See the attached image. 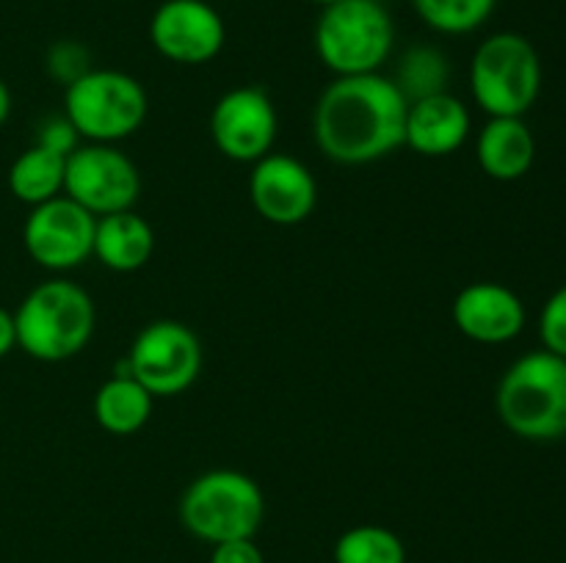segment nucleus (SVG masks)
I'll use <instances>...</instances> for the list:
<instances>
[{
  "label": "nucleus",
  "mask_w": 566,
  "mask_h": 563,
  "mask_svg": "<svg viewBox=\"0 0 566 563\" xmlns=\"http://www.w3.org/2000/svg\"><path fill=\"white\" fill-rule=\"evenodd\" d=\"M409 99L381 72L335 77L313 110L315 147L340 166H365L403 147Z\"/></svg>",
  "instance_id": "nucleus-1"
},
{
  "label": "nucleus",
  "mask_w": 566,
  "mask_h": 563,
  "mask_svg": "<svg viewBox=\"0 0 566 563\" xmlns=\"http://www.w3.org/2000/svg\"><path fill=\"white\" fill-rule=\"evenodd\" d=\"M94 323L97 309L81 285L39 282L14 309L17 348L36 362H66L88 346Z\"/></svg>",
  "instance_id": "nucleus-2"
},
{
  "label": "nucleus",
  "mask_w": 566,
  "mask_h": 563,
  "mask_svg": "<svg viewBox=\"0 0 566 563\" xmlns=\"http://www.w3.org/2000/svg\"><path fill=\"white\" fill-rule=\"evenodd\" d=\"M501 423L528 442L566 436V359L551 351H531L509 364L495 390Z\"/></svg>",
  "instance_id": "nucleus-3"
},
{
  "label": "nucleus",
  "mask_w": 566,
  "mask_h": 563,
  "mask_svg": "<svg viewBox=\"0 0 566 563\" xmlns=\"http://www.w3.org/2000/svg\"><path fill=\"white\" fill-rule=\"evenodd\" d=\"M313 44L335 77L370 75L390 59L396 22L379 0H337L321 9Z\"/></svg>",
  "instance_id": "nucleus-4"
},
{
  "label": "nucleus",
  "mask_w": 566,
  "mask_h": 563,
  "mask_svg": "<svg viewBox=\"0 0 566 563\" xmlns=\"http://www.w3.org/2000/svg\"><path fill=\"white\" fill-rule=\"evenodd\" d=\"M265 497L254 478L238 469L197 475L180 497V522L193 539L208 544L254 539L263 528Z\"/></svg>",
  "instance_id": "nucleus-5"
},
{
  "label": "nucleus",
  "mask_w": 566,
  "mask_h": 563,
  "mask_svg": "<svg viewBox=\"0 0 566 563\" xmlns=\"http://www.w3.org/2000/svg\"><path fill=\"white\" fill-rule=\"evenodd\" d=\"M470 92L486 116H525L542 92V59L523 33L486 36L470 59Z\"/></svg>",
  "instance_id": "nucleus-6"
},
{
  "label": "nucleus",
  "mask_w": 566,
  "mask_h": 563,
  "mask_svg": "<svg viewBox=\"0 0 566 563\" xmlns=\"http://www.w3.org/2000/svg\"><path fill=\"white\" fill-rule=\"evenodd\" d=\"M149 97L122 70H88L64 86V116L86 144H119L142 130Z\"/></svg>",
  "instance_id": "nucleus-7"
},
{
  "label": "nucleus",
  "mask_w": 566,
  "mask_h": 563,
  "mask_svg": "<svg viewBox=\"0 0 566 563\" xmlns=\"http://www.w3.org/2000/svg\"><path fill=\"white\" fill-rule=\"evenodd\" d=\"M125 368L153 397L182 395L202 373V342L180 320H153L133 340Z\"/></svg>",
  "instance_id": "nucleus-8"
},
{
  "label": "nucleus",
  "mask_w": 566,
  "mask_h": 563,
  "mask_svg": "<svg viewBox=\"0 0 566 563\" xmlns=\"http://www.w3.org/2000/svg\"><path fill=\"white\" fill-rule=\"evenodd\" d=\"M142 193L136 163L116 144H86L66 155L64 196L92 215L133 210Z\"/></svg>",
  "instance_id": "nucleus-9"
},
{
  "label": "nucleus",
  "mask_w": 566,
  "mask_h": 563,
  "mask_svg": "<svg viewBox=\"0 0 566 563\" xmlns=\"http://www.w3.org/2000/svg\"><path fill=\"white\" fill-rule=\"evenodd\" d=\"M94 226H97V215L61 193L50 202L31 208L22 226V243L33 263L64 274L92 257Z\"/></svg>",
  "instance_id": "nucleus-10"
},
{
  "label": "nucleus",
  "mask_w": 566,
  "mask_h": 563,
  "mask_svg": "<svg viewBox=\"0 0 566 563\" xmlns=\"http://www.w3.org/2000/svg\"><path fill=\"white\" fill-rule=\"evenodd\" d=\"M280 116L260 86H238L221 94L210 114L216 149L235 163H258L274 152Z\"/></svg>",
  "instance_id": "nucleus-11"
},
{
  "label": "nucleus",
  "mask_w": 566,
  "mask_h": 563,
  "mask_svg": "<svg viewBox=\"0 0 566 563\" xmlns=\"http://www.w3.org/2000/svg\"><path fill=\"white\" fill-rule=\"evenodd\" d=\"M149 42L171 64L202 66L224 50L227 25L208 0H164L149 17Z\"/></svg>",
  "instance_id": "nucleus-12"
},
{
  "label": "nucleus",
  "mask_w": 566,
  "mask_h": 563,
  "mask_svg": "<svg viewBox=\"0 0 566 563\" xmlns=\"http://www.w3.org/2000/svg\"><path fill=\"white\" fill-rule=\"evenodd\" d=\"M249 199L254 213L274 226H296L318 204V182L307 163L285 152H269L249 171Z\"/></svg>",
  "instance_id": "nucleus-13"
},
{
  "label": "nucleus",
  "mask_w": 566,
  "mask_h": 563,
  "mask_svg": "<svg viewBox=\"0 0 566 563\" xmlns=\"http://www.w3.org/2000/svg\"><path fill=\"white\" fill-rule=\"evenodd\" d=\"M453 326L481 346H503L525 329V304L501 282H473L453 298Z\"/></svg>",
  "instance_id": "nucleus-14"
},
{
  "label": "nucleus",
  "mask_w": 566,
  "mask_h": 563,
  "mask_svg": "<svg viewBox=\"0 0 566 563\" xmlns=\"http://www.w3.org/2000/svg\"><path fill=\"white\" fill-rule=\"evenodd\" d=\"M470 110L453 94L440 92L412 99L407 108L403 147H412L423 158H448L470 138Z\"/></svg>",
  "instance_id": "nucleus-15"
},
{
  "label": "nucleus",
  "mask_w": 566,
  "mask_h": 563,
  "mask_svg": "<svg viewBox=\"0 0 566 563\" xmlns=\"http://www.w3.org/2000/svg\"><path fill=\"white\" fill-rule=\"evenodd\" d=\"M475 158L486 177L514 182L534 166L536 138L523 116H490L475 138Z\"/></svg>",
  "instance_id": "nucleus-16"
},
{
  "label": "nucleus",
  "mask_w": 566,
  "mask_h": 563,
  "mask_svg": "<svg viewBox=\"0 0 566 563\" xmlns=\"http://www.w3.org/2000/svg\"><path fill=\"white\" fill-rule=\"evenodd\" d=\"M155 254V230L136 210L99 215L94 226V252L114 274H133L142 270Z\"/></svg>",
  "instance_id": "nucleus-17"
},
{
  "label": "nucleus",
  "mask_w": 566,
  "mask_h": 563,
  "mask_svg": "<svg viewBox=\"0 0 566 563\" xmlns=\"http://www.w3.org/2000/svg\"><path fill=\"white\" fill-rule=\"evenodd\" d=\"M153 406L155 397L127 373V368H122L119 373L97 386L92 412L103 431L114 436H130L149 423Z\"/></svg>",
  "instance_id": "nucleus-18"
},
{
  "label": "nucleus",
  "mask_w": 566,
  "mask_h": 563,
  "mask_svg": "<svg viewBox=\"0 0 566 563\" xmlns=\"http://www.w3.org/2000/svg\"><path fill=\"white\" fill-rule=\"evenodd\" d=\"M66 158L48 147H28L25 152L17 155L9 169V191L28 208L50 202V199L64 193Z\"/></svg>",
  "instance_id": "nucleus-19"
},
{
  "label": "nucleus",
  "mask_w": 566,
  "mask_h": 563,
  "mask_svg": "<svg viewBox=\"0 0 566 563\" xmlns=\"http://www.w3.org/2000/svg\"><path fill=\"white\" fill-rule=\"evenodd\" d=\"M335 563H407V546L390 528L357 524L335 541Z\"/></svg>",
  "instance_id": "nucleus-20"
},
{
  "label": "nucleus",
  "mask_w": 566,
  "mask_h": 563,
  "mask_svg": "<svg viewBox=\"0 0 566 563\" xmlns=\"http://www.w3.org/2000/svg\"><path fill=\"white\" fill-rule=\"evenodd\" d=\"M409 3L431 31L459 36V33L479 31L492 17L497 0H409Z\"/></svg>",
  "instance_id": "nucleus-21"
},
{
  "label": "nucleus",
  "mask_w": 566,
  "mask_h": 563,
  "mask_svg": "<svg viewBox=\"0 0 566 563\" xmlns=\"http://www.w3.org/2000/svg\"><path fill=\"white\" fill-rule=\"evenodd\" d=\"M401 88L403 97L412 99L429 97V94L446 92L448 86V61L437 47H412L398 64V75L392 77Z\"/></svg>",
  "instance_id": "nucleus-22"
},
{
  "label": "nucleus",
  "mask_w": 566,
  "mask_h": 563,
  "mask_svg": "<svg viewBox=\"0 0 566 563\" xmlns=\"http://www.w3.org/2000/svg\"><path fill=\"white\" fill-rule=\"evenodd\" d=\"M542 348L566 359V285L545 301L539 315Z\"/></svg>",
  "instance_id": "nucleus-23"
},
{
  "label": "nucleus",
  "mask_w": 566,
  "mask_h": 563,
  "mask_svg": "<svg viewBox=\"0 0 566 563\" xmlns=\"http://www.w3.org/2000/svg\"><path fill=\"white\" fill-rule=\"evenodd\" d=\"M48 70L55 81L70 86L72 81H77V77L86 75V72L92 70V66H88L86 47L77 42H70V39L55 42L48 53Z\"/></svg>",
  "instance_id": "nucleus-24"
},
{
  "label": "nucleus",
  "mask_w": 566,
  "mask_h": 563,
  "mask_svg": "<svg viewBox=\"0 0 566 563\" xmlns=\"http://www.w3.org/2000/svg\"><path fill=\"white\" fill-rule=\"evenodd\" d=\"M36 144H39V147L53 149V152L64 155V158H66V155L75 152V149L81 147L83 138L77 136V130L72 127V121L66 119L64 114H61V116H50V119L44 121L42 130H39Z\"/></svg>",
  "instance_id": "nucleus-25"
},
{
  "label": "nucleus",
  "mask_w": 566,
  "mask_h": 563,
  "mask_svg": "<svg viewBox=\"0 0 566 563\" xmlns=\"http://www.w3.org/2000/svg\"><path fill=\"white\" fill-rule=\"evenodd\" d=\"M210 563H265V557L254 539H238L216 544L210 552Z\"/></svg>",
  "instance_id": "nucleus-26"
},
{
  "label": "nucleus",
  "mask_w": 566,
  "mask_h": 563,
  "mask_svg": "<svg viewBox=\"0 0 566 563\" xmlns=\"http://www.w3.org/2000/svg\"><path fill=\"white\" fill-rule=\"evenodd\" d=\"M17 348V326H14V312H9L6 307H0V359L9 357Z\"/></svg>",
  "instance_id": "nucleus-27"
},
{
  "label": "nucleus",
  "mask_w": 566,
  "mask_h": 563,
  "mask_svg": "<svg viewBox=\"0 0 566 563\" xmlns=\"http://www.w3.org/2000/svg\"><path fill=\"white\" fill-rule=\"evenodd\" d=\"M9 114H11V92H9V86L3 83V77H0V127L6 125Z\"/></svg>",
  "instance_id": "nucleus-28"
},
{
  "label": "nucleus",
  "mask_w": 566,
  "mask_h": 563,
  "mask_svg": "<svg viewBox=\"0 0 566 563\" xmlns=\"http://www.w3.org/2000/svg\"><path fill=\"white\" fill-rule=\"evenodd\" d=\"M310 3H315V6H321V9H324V6H332V3H337V0H310Z\"/></svg>",
  "instance_id": "nucleus-29"
}]
</instances>
